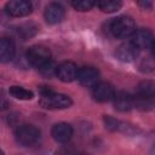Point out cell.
<instances>
[{"mask_svg": "<svg viewBox=\"0 0 155 155\" xmlns=\"http://www.w3.org/2000/svg\"><path fill=\"white\" fill-rule=\"evenodd\" d=\"M138 5L142 6V7H144V8H147V7H149V8L153 7V2H151V1H139Z\"/></svg>", "mask_w": 155, "mask_h": 155, "instance_id": "cell-23", "label": "cell"}, {"mask_svg": "<svg viewBox=\"0 0 155 155\" xmlns=\"http://www.w3.org/2000/svg\"><path fill=\"white\" fill-rule=\"evenodd\" d=\"M5 10L12 17H24L31 12L33 5L31 2L24 0H12L6 2Z\"/></svg>", "mask_w": 155, "mask_h": 155, "instance_id": "cell-6", "label": "cell"}, {"mask_svg": "<svg viewBox=\"0 0 155 155\" xmlns=\"http://www.w3.org/2000/svg\"><path fill=\"white\" fill-rule=\"evenodd\" d=\"M25 58L30 65L40 69L51 61V51L44 45H34L28 48Z\"/></svg>", "mask_w": 155, "mask_h": 155, "instance_id": "cell-3", "label": "cell"}, {"mask_svg": "<svg viewBox=\"0 0 155 155\" xmlns=\"http://www.w3.org/2000/svg\"><path fill=\"white\" fill-rule=\"evenodd\" d=\"M78 67L74 62H62L56 68V76L63 82H71L78 76Z\"/></svg>", "mask_w": 155, "mask_h": 155, "instance_id": "cell-7", "label": "cell"}, {"mask_svg": "<svg viewBox=\"0 0 155 155\" xmlns=\"http://www.w3.org/2000/svg\"><path fill=\"white\" fill-rule=\"evenodd\" d=\"M110 33L116 39L130 38L136 30V23L130 16H119L110 22Z\"/></svg>", "mask_w": 155, "mask_h": 155, "instance_id": "cell-1", "label": "cell"}, {"mask_svg": "<svg viewBox=\"0 0 155 155\" xmlns=\"http://www.w3.org/2000/svg\"><path fill=\"white\" fill-rule=\"evenodd\" d=\"M10 94L17 99L22 101H29L34 97V93L22 86H11L10 87Z\"/></svg>", "mask_w": 155, "mask_h": 155, "instance_id": "cell-16", "label": "cell"}, {"mask_svg": "<svg viewBox=\"0 0 155 155\" xmlns=\"http://www.w3.org/2000/svg\"><path fill=\"white\" fill-rule=\"evenodd\" d=\"M138 52H139V50L128 41V42L121 44L116 48L115 54L122 62H132V61H134L138 57Z\"/></svg>", "mask_w": 155, "mask_h": 155, "instance_id": "cell-13", "label": "cell"}, {"mask_svg": "<svg viewBox=\"0 0 155 155\" xmlns=\"http://www.w3.org/2000/svg\"><path fill=\"white\" fill-rule=\"evenodd\" d=\"M0 155H5V154H4V151H2L1 149H0Z\"/></svg>", "mask_w": 155, "mask_h": 155, "instance_id": "cell-25", "label": "cell"}, {"mask_svg": "<svg viewBox=\"0 0 155 155\" xmlns=\"http://www.w3.org/2000/svg\"><path fill=\"white\" fill-rule=\"evenodd\" d=\"M103 121H104V125H105V127L108 130H110V131H120L121 122L119 120H116L115 117L109 116V115H105L103 117Z\"/></svg>", "mask_w": 155, "mask_h": 155, "instance_id": "cell-19", "label": "cell"}, {"mask_svg": "<svg viewBox=\"0 0 155 155\" xmlns=\"http://www.w3.org/2000/svg\"><path fill=\"white\" fill-rule=\"evenodd\" d=\"M16 53V46L12 39L10 38H0V62L7 63L10 62Z\"/></svg>", "mask_w": 155, "mask_h": 155, "instance_id": "cell-14", "label": "cell"}, {"mask_svg": "<svg viewBox=\"0 0 155 155\" xmlns=\"http://www.w3.org/2000/svg\"><path fill=\"white\" fill-rule=\"evenodd\" d=\"M56 68H57V65H54V64L50 61L47 64H45L42 68H40V71H41V74H42L44 76L51 78L52 75H56Z\"/></svg>", "mask_w": 155, "mask_h": 155, "instance_id": "cell-20", "label": "cell"}, {"mask_svg": "<svg viewBox=\"0 0 155 155\" xmlns=\"http://www.w3.org/2000/svg\"><path fill=\"white\" fill-rule=\"evenodd\" d=\"M39 104L45 109H65L69 108L73 102L69 96L63 93H56L53 91H47L40 93Z\"/></svg>", "mask_w": 155, "mask_h": 155, "instance_id": "cell-2", "label": "cell"}, {"mask_svg": "<svg viewBox=\"0 0 155 155\" xmlns=\"http://www.w3.org/2000/svg\"><path fill=\"white\" fill-rule=\"evenodd\" d=\"M15 137L18 144L22 147H31L40 138V131L34 125H21L15 131Z\"/></svg>", "mask_w": 155, "mask_h": 155, "instance_id": "cell-4", "label": "cell"}, {"mask_svg": "<svg viewBox=\"0 0 155 155\" xmlns=\"http://www.w3.org/2000/svg\"><path fill=\"white\" fill-rule=\"evenodd\" d=\"M114 94H115L114 87L107 81H101L96 86H93V91H92L93 99L99 103L111 101L114 98Z\"/></svg>", "mask_w": 155, "mask_h": 155, "instance_id": "cell-9", "label": "cell"}, {"mask_svg": "<svg viewBox=\"0 0 155 155\" xmlns=\"http://www.w3.org/2000/svg\"><path fill=\"white\" fill-rule=\"evenodd\" d=\"M51 134H52V137H53V139L56 142L63 144V143L69 142V139L71 138L73 127L67 122H58L52 127Z\"/></svg>", "mask_w": 155, "mask_h": 155, "instance_id": "cell-10", "label": "cell"}, {"mask_svg": "<svg viewBox=\"0 0 155 155\" xmlns=\"http://www.w3.org/2000/svg\"><path fill=\"white\" fill-rule=\"evenodd\" d=\"M154 90H155V86H154V82L153 81H149V80H145V81H142L138 87H137V92H136V96L137 98H147V99H153L154 98Z\"/></svg>", "mask_w": 155, "mask_h": 155, "instance_id": "cell-15", "label": "cell"}, {"mask_svg": "<svg viewBox=\"0 0 155 155\" xmlns=\"http://www.w3.org/2000/svg\"><path fill=\"white\" fill-rule=\"evenodd\" d=\"M114 108L117 110V111H121V113H126V111H130L133 107H134V102H133V97L127 93V92H117L114 94Z\"/></svg>", "mask_w": 155, "mask_h": 155, "instance_id": "cell-12", "label": "cell"}, {"mask_svg": "<svg viewBox=\"0 0 155 155\" xmlns=\"http://www.w3.org/2000/svg\"><path fill=\"white\" fill-rule=\"evenodd\" d=\"M96 4L93 1H90V0H79V1H73L71 2V6L76 10V11H88L91 10Z\"/></svg>", "mask_w": 155, "mask_h": 155, "instance_id": "cell-18", "label": "cell"}, {"mask_svg": "<svg viewBox=\"0 0 155 155\" xmlns=\"http://www.w3.org/2000/svg\"><path fill=\"white\" fill-rule=\"evenodd\" d=\"M75 155H88V154H86V153H79V154H75Z\"/></svg>", "mask_w": 155, "mask_h": 155, "instance_id": "cell-24", "label": "cell"}, {"mask_svg": "<svg viewBox=\"0 0 155 155\" xmlns=\"http://www.w3.org/2000/svg\"><path fill=\"white\" fill-rule=\"evenodd\" d=\"M130 42L133 46H136L138 50L151 48L153 47V34L149 29H145V28L137 29L130 36Z\"/></svg>", "mask_w": 155, "mask_h": 155, "instance_id": "cell-5", "label": "cell"}, {"mask_svg": "<svg viewBox=\"0 0 155 155\" xmlns=\"http://www.w3.org/2000/svg\"><path fill=\"white\" fill-rule=\"evenodd\" d=\"M44 17L48 24L59 23L64 17V7L58 2H51L46 6Z\"/></svg>", "mask_w": 155, "mask_h": 155, "instance_id": "cell-11", "label": "cell"}, {"mask_svg": "<svg viewBox=\"0 0 155 155\" xmlns=\"http://www.w3.org/2000/svg\"><path fill=\"white\" fill-rule=\"evenodd\" d=\"M7 107H8L7 96H6L5 91H4L2 88H0V111H1V110H5Z\"/></svg>", "mask_w": 155, "mask_h": 155, "instance_id": "cell-21", "label": "cell"}, {"mask_svg": "<svg viewBox=\"0 0 155 155\" xmlns=\"http://www.w3.org/2000/svg\"><path fill=\"white\" fill-rule=\"evenodd\" d=\"M56 155H75V153H73V150H71L70 148L65 147V148L59 149V150L56 153Z\"/></svg>", "mask_w": 155, "mask_h": 155, "instance_id": "cell-22", "label": "cell"}, {"mask_svg": "<svg viewBox=\"0 0 155 155\" xmlns=\"http://www.w3.org/2000/svg\"><path fill=\"white\" fill-rule=\"evenodd\" d=\"M99 10H102L103 12H107V13H111V12H115L117 10L121 8L122 6V2L121 1H99L96 4Z\"/></svg>", "mask_w": 155, "mask_h": 155, "instance_id": "cell-17", "label": "cell"}, {"mask_svg": "<svg viewBox=\"0 0 155 155\" xmlns=\"http://www.w3.org/2000/svg\"><path fill=\"white\" fill-rule=\"evenodd\" d=\"M78 81L85 87H93L98 84L99 73L93 67H82L78 70Z\"/></svg>", "mask_w": 155, "mask_h": 155, "instance_id": "cell-8", "label": "cell"}]
</instances>
